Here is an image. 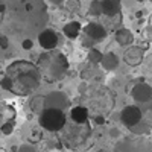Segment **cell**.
Here are the masks:
<instances>
[{"mask_svg":"<svg viewBox=\"0 0 152 152\" xmlns=\"http://www.w3.org/2000/svg\"><path fill=\"white\" fill-rule=\"evenodd\" d=\"M5 76L11 79V93L17 96H29L34 90L38 88L41 81L38 67L31 61L24 59H18L9 64Z\"/></svg>","mask_w":152,"mask_h":152,"instance_id":"6da1fadb","label":"cell"},{"mask_svg":"<svg viewBox=\"0 0 152 152\" xmlns=\"http://www.w3.org/2000/svg\"><path fill=\"white\" fill-rule=\"evenodd\" d=\"M38 72H40L41 79L47 84H55L61 81L69 72V59L67 56L59 52V50H50L38 58Z\"/></svg>","mask_w":152,"mask_h":152,"instance_id":"7a4b0ae2","label":"cell"},{"mask_svg":"<svg viewBox=\"0 0 152 152\" xmlns=\"http://www.w3.org/2000/svg\"><path fill=\"white\" fill-rule=\"evenodd\" d=\"M38 123L44 131L49 132H59L64 129V126L67 123V116L64 111L53 110V108H46L40 117H38Z\"/></svg>","mask_w":152,"mask_h":152,"instance_id":"3957f363","label":"cell"},{"mask_svg":"<svg viewBox=\"0 0 152 152\" xmlns=\"http://www.w3.org/2000/svg\"><path fill=\"white\" fill-rule=\"evenodd\" d=\"M143 120V111L135 107V105H128V107H125L120 113V122L125 125V126H128V128H135V126L138 125Z\"/></svg>","mask_w":152,"mask_h":152,"instance_id":"277c9868","label":"cell"},{"mask_svg":"<svg viewBox=\"0 0 152 152\" xmlns=\"http://www.w3.org/2000/svg\"><path fill=\"white\" fill-rule=\"evenodd\" d=\"M44 102H46V108H53V110L64 111L70 105V99L62 91H52L47 96H44Z\"/></svg>","mask_w":152,"mask_h":152,"instance_id":"5b68a950","label":"cell"},{"mask_svg":"<svg viewBox=\"0 0 152 152\" xmlns=\"http://www.w3.org/2000/svg\"><path fill=\"white\" fill-rule=\"evenodd\" d=\"M38 44H40L41 49H44L46 52L56 50V46L59 44V35L53 29H44L43 32H40V35H38Z\"/></svg>","mask_w":152,"mask_h":152,"instance_id":"8992f818","label":"cell"},{"mask_svg":"<svg viewBox=\"0 0 152 152\" xmlns=\"http://www.w3.org/2000/svg\"><path fill=\"white\" fill-rule=\"evenodd\" d=\"M131 96L138 104H149L152 102V87L146 82H138L132 87Z\"/></svg>","mask_w":152,"mask_h":152,"instance_id":"52a82bcc","label":"cell"},{"mask_svg":"<svg viewBox=\"0 0 152 152\" xmlns=\"http://www.w3.org/2000/svg\"><path fill=\"white\" fill-rule=\"evenodd\" d=\"M143 58H145V49L138 47V46H131L123 52V61L131 67H135L138 64H142Z\"/></svg>","mask_w":152,"mask_h":152,"instance_id":"ba28073f","label":"cell"},{"mask_svg":"<svg viewBox=\"0 0 152 152\" xmlns=\"http://www.w3.org/2000/svg\"><path fill=\"white\" fill-rule=\"evenodd\" d=\"M84 34H85V37H88L93 41H100V40H104V38L107 37L108 31L105 29V26L102 23L91 21V23H88L87 26L84 28Z\"/></svg>","mask_w":152,"mask_h":152,"instance_id":"9c48e42d","label":"cell"},{"mask_svg":"<svg viewBox=\"0 0 152 152\" xmlns=\"http://www.w3.org/2000/svg\"><path fill=\"white\" fill-rule=\"evenodd\" d=\"M100 6L105 17H116L122 11V0H100Z\"/></svg>","mask_w":152,"mask_h":152,"instance_id":"30bf717a","label":"cell"},{"mask_svg":"<svg viewBox=\"0 0 152 152\" xmlns=\"http://www.w3.org/2000/svg\"><path fill=\"white\" fill-rule=\"evenodd\" d=\"M114 41L120 47H131L134 43V34L126 28H119L114 34Z\"/></svg>","mask_w":152,"mask_h":152,"instance_id":"8fae6325","label":"cell"},{"mask_svg":"<svg viewBox=\"0 0 152 152\" xmlns=\"http://www.w3.org/2000/svg\"><path fill=\"white\" fill-rule=\"evenodd\" d=\"M70 119L76 125H87L88 122V110L85 107H73L70 110Z\"/></svg>","mask_w":152,"mask_h":152,"instance_id":"7c38bea8","label":"cell"},{"mask_svg":"<svg viewBox=\"0 0 152 152\" xmlns=\"http://www.w3.org/2000/svg\"><path fill=\"white\" fill-rule=\"evenodd\" d=\"M81 32H82V26H81L79 21H69L62 26V34H64L69 40L78 38Z\"/></svg>","mask_w":152,"mask_h":152,"instance_id":"4fadbf2b","label":"cell"},{"mask_svg":"<svg viewBox=\"0 0 152 152\" xmlns=\"http://www.w3.org/2000/svg\"><path fill=\"white\" fill-rule=\"evenodd\" d=\"M119 56L114 53V52H108V53H104V58H102V62H100V66H102L104 70L107 72H114L117 67H119Z\"/></svg>","mask_w":152,"mask_h":152,"instance_id":"5bb4252c","label":"cell"},{"mask_svg":"<svg viewBox=\"0 0 152 152\" xmlns=\"http://www.w3.org/2000/svg\"><path fill=\"white\" fill-rule=\"evenodd\" d=\"M31 110L40 116V114L46 110L44 97H43V96H35V97H32V99H31Z\"/></svg>","mask_w":152,"mask_h":152,"instance_id":"9a60e30c","label":"cell"},{"mask_svg":"<svg viewBox=\"0 0 152 152\" xmlns=\"http://www.w3.org/2000/svg\"><path fill=\"white\" fill-rule=\"evenodd\" d=\"M87 58H88V61L91 62V64H100L102 62V58H104V53L100 52L99 49H96V47H93V49H90L88 50V55H87Z\"/></svg>","mask_w":152,"mask_h":152,"instance_id":"2e32d148","label":"cell"},{"mask_svg":"<svg viewBox=\"0 0 152 152\" xmlns=\"http://www.w3.org/2000/svg\"><path fill=\"white\" fill-rule=\"evenodd\" d=\"M88 14L91 17H102V6H100V0H91L90 6H88Z\"/></svg>","mask_w":152,"mask_h":152,"instance_id":"e0dca14e","label":"cell"},{"mask_svg":"<svg viewBox=\"0 0 152 152\" xmlns=\"http://www.w3.org/2000/svg\"><path fill=\"white\" fill-rule=\"evenodd\" d=\"M66 8H67V11L76 14V12L81 11V2L79 0H66Z\"/></svg>","mask_w":152,"mask_h":152,"instance_id":"ac0fdd59","label":"cell"},{"mask_svg":"<svg viewBox=\"0 0 152 152\" xmlns=\"http://www.w3.org/2000/svg\"><path fill=\"white\" fill-rule=\"evenodd\" d=\"M0 132H2L3 135H11L12 132H14V123H12L11 120L3 122L2 126H0Z\"/></svg>","mask_w":152,"mask_h":152,"instance_id":"d6986e66","label":"cell"},{"mask_svg":"<svg viewBox=\"0 0 152 152\" xmlns=\"http://www.w3.org/2000/svg\"><path fill=\"white\" fill-rule=\"evenodd\" d=\"M0 88H2V90H6V91H11V88H12L11 79L6 78V76H3V78L0 79Z\"/></svg>","mask_w":152,"mask_h":152,"instance_id":"ffe728a7","label":"cell"},{"mask_svg":"<svg viewBox=\"0 0 152 152\" xmlns=\"http://www.w3.org/2000/svg\"><path fill=\"white\" fill-rule=\"evenodd\" d=\"M32 47H34L32 38H24L23 43H21V49H23V50H32Z\"/></svg>","mask_w":152,"mask_h":152,"instance_id":"44dd1931","label":"cell"},{"mask_svg":"<svg viewBox=\"0 0 152 152\" xmlns=\"http://www.w3.org/2000/svg\"><path fill=\"white\" fill-rule=\"evenodd\" d=\"M87 90H88V84H87L85 81L79 82V85H78V93H79V94H85Z\"/></svg>","mask_w":152,"mask_h":152,"instance_id":"7402d4cb","label":"cell"},{"mask_svg":"<svg viewBox=\"0 0 152 152\" xmlns=\"http://www.w3.org/2000/svg\"><path fill=\"white\" fill-rule=\"evenodd\" d=\"M9 46V40L6 35H0V49H8Z\"/></svg>","mask_w":152,"mask_h":152,"instance_id":"603a6c76","label":"cell"},{"mask_svg":"<svg viewBox=\"0 0 152 152\" xmlns=\"http://www.w3.org/2000/svg\"><path fill=\"white\" fill-rule=\"evenodd\" d=\"M18 152H37V151H35V148L31 146V145H23V146L18 148Z\"/></svg>","mask_w":152,"mask_h":152,"instance_id":"cb8c5ba5","label":"cell"},{"mask_svg":"<svg viewBox=\"0 0 152 152\" xmlns=\"http://www.w3.org/2000/svg\"><path fill=\"white\" fill-rule=\"evenodd\" d=\"M94 123L99 125V126L100 125H105V116H96L94 117Z\"/></svg>","mask_w":152,"mask_h":152,"instance_id":"d4e9b609","label":"cell"},{"mask_svg":"<svg viewBox=\"0 0 152 152\" xmlns=\"http://www.w3.org/2000/svg\"><path fill=\"white\" fill-rule=\"evenodd\" d=\"M110 135H111L113 138H117V137L120 135V131H119L117 128H111V131H110Z\"/></svg>","mask_w":152,"mask_h":152,"instance_id":"484cf974","label":"cell"},{"mask_svg":"<svg viewBox=\"0 0 152 152\" xmlns=\"http://www.w3.org/2000/svg\"><path fill=\"white\" fill-rule=\"evenodd\" d=\"M52 5H55V6H59V5H62V3H66V0H49Z\"/></svg>","mask_w":152,"mask_h":152,"instance_id":"4316f807","label":"cell"},{"mask_svg":"<svg viewBox=\"0 0 152 152\" xmlns=\"http://www.w3.org/2000/svg\"><path fill=\"white\" fill-rule=\"evenodd\" d=\"M135 17H137L138 20H140V18L143 17V11H137V12H135Z\"/></svg>","mask_w":152,"mask_h":152,"instance_id":"83f0119b","label":"cell"},{"mask_svg":"<svg viewBox=\"0 0 152 152\" xmlns=\"http://www.w3.org/2000/svg\"><path fill=\"white\" fill-rule=\"evenodd\" d=\"M0 152H8L6 149H3V148H0Z\"/></svg>","mask_w":152,"mask_h":152,"instance_id":"f1b7e54d","label":"cell"},{"mask_svg":"<svg viewBox=\"0 0 152 152\" xmlns=\"http://www.w3.org/2000/svg\"><path fill=\"white\" fill-rule=\"evenodd\" d=\"M137 2H138V3H143V2H145V0H137Z\"/></svg>","mask_w":152,"mask_h":152,"instance_id":"f546056e","label":"cell"},{"mask_svg":"<svg viewBox=\"0 0 152 152\" xmlns=\"http://www.w3.org/2000/svg\"><path fill=\"white\" fill-rule=\"evenodd\" d=\"M2 123H3V122H2V116H0V126H2Z\"/></svg>","mask_w":152,"mask_h":152,"instance_id":"4dcf8cb0","label":"cell"}]
</instances>
